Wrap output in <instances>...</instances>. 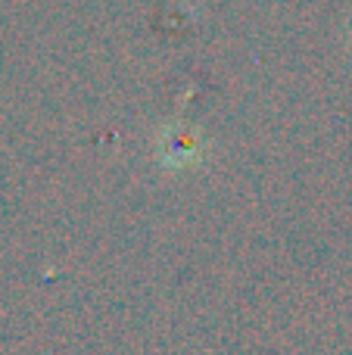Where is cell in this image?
<instances>
[{
  "mask_svg": "<svg viewBox=\"0 0 352 355\" xmlns=\"http://www.w3.org/2000/svg\"><path fill=\"white\" fill-rule=\"evenodd\" d=\"M162 150H166L168 159H175L181 166V162H187V159L197 156L200 144H197V137L187 135V131H172V135L166 137V144H162Z\"/></svg>",
  "mask_w": 352,
  "mask_h": 355,
  "instance_id": "cell-1",
  "label": "cell"
}]
</instances>
